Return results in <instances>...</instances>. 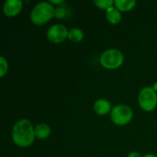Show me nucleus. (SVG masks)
<instances>
[{
	"instance_id": "1",
	"label": "nucleus",
	"mask_w": 157,
	"mask_h": 157,
	"mask_svg": "<svg viewBox=\"0 0 157 157\" xmlns=\"http://www.w3.org/2000/svg\"><path fill=\"white\" fill-rule=\"evenodd\" d=\"M11 138L13 143L21 148H27L32 145L35 141L34 126L27 119L18 120L12 127Z\"/></svg>"
},
{
	"instance_id": "2",
	"label": "nucleus",
	"mask_w": 157,
	"mask_h": 157,
	"mask_svg": "<svg viewBox=\"0 0 157 157\" xmlns=\"http://www.w3.org/2000/svg\"><path fill=\"white\" fill-rule=\"evenodd\" d=\"M55 7L49 1L38 3L30 12V20L34 25L42 26L54 17Z\"/></svg>"
},
{
	"instance_id": "3",
	"label": "nucleus",
	"mask_w": 157,
	"mask_h": 157,
	"mask_svg": "<svg viewBox=\"0 0 157 157\" xmlns=\"http://www.w3.org/2000/svg\"><path fill=\"white\" fill-rule=\"evenodd\" d=\"M124 60L125 57L122 52L115 48L104 51L99 57L101 66L108 70H115L120 68L123 64Z\"/></svg>"
},
{
	"instance_id": "4",
	"label": "nucleus",
	"mask_w": 157,
	"mask_h": 157,
	"mask_svg": "<svg viewBox=\"0 0 157 157\" xmlns=\"http://www.w3.org/2000/svg\"><path fill=\"white\" fill-rule=\"evenodd\" d=\"M133 119V110L125 104H119L112 108L110 111L111 121L118 126H125Z\"/></svg>"
},
{
	"instance_id": "5",
	"label": "nucleus",
	"mask_w": 157,
	"mask_h": 157,
	"mask_svg": "<svg viewBox=\"0 0 157 157\" xmlns=\"http://www.w3.org/2000/svg\"><path fill=\"white\" fill-rule=\"evenodd\" d=\"M138 104L140 108L146 111L151 112L157 107V93L154 86H144L138 94Z\"/></svg>"
},
{
	"instance_id": "6",
	"label": "nucleus",
	"mask_w": 157,
	"mask_h": 157,
	"mask_svg": "<svg viewBox=\"0 0 157 157\" xmlns=\"http://www.w3.org/2000/svg\"><path fill=\"white\" fill-rule=\"evenodd\" d=\"M68 31L69 29L66 28V26L57 23L52 25L48 29L46 36L50 42L53 44H60L68 39Z\"/></svg>"
},
{
	"instance_id": "7",
	"label": "nucleus",
	"mask_w": 157,
	"mask_h": 157,
	"mask_svg": "<svg viewBox=\"0 0 157 157\" xmlns=\"http://www.w3.org/2000/svg\"><path fill=\"white\" fill-rule=\"evenodd\" d=\"M23 8L21 0H6L3 5V13L7 17L17 16Z\"/></svg>"
},
{
	"instance_id": "8",
	"label": "nucleus",
	"mask_w": 157,
	"mask_h": 157,
	"mask_svg": "<svg viewBox=\"0 0 157 157\" xmlns=\"http://www.w3.org/2000/svg\"><path fill=\"white\" fill-rule=\"evenodd\" d=\"M93 109L96 114L99 116H104V115L110 113L112 107H111V103L108 99L100 98L95 101L93 105Z\"/></svg>"
},
{
	"instance_id": "9",
	"label": "nucleus",
	"mask_w": 157,
	"mask_h": 157,
	"mask_svg": "<svg viewBox=\"0 0 157 157\" xmlns=\"http://www.w3.org/2000/svg\"><path fill=\"white\" fill-rule=\"evenodd\" d=\"M34 132L36 138H38L39 140H45L48 137H50L52 130L47 123L40 122L38 123L36 126H34Z\"/></svg>"
},
{
	"instance_id": "10",
	"label": "nucleus",
	"mask_w": 157,
	"mask_h": 157,
	"mask_svg": "<svg viewBox=\"0 0 157 157\" xmlns=\"http://www.w3.org/2000/svg\"><path fill=\"white\" fill-rule=\"evenodd\" d=\"M121 13L120 10H118L115 6H112L109 8L106 11V18L108 22L111 25H117L121 20Z\"/></svg>"
},
{
	"instance_id": "11",
	"label": "nucleus",
	"mask_w": 157,
	"mask_h": 157,
	"mask_svg": "<svg viewBox=\"0 0 157 157\" xmlns=\"http://www.w3.org/2000/svg\"><path fill=\"white\" fill-rule=\"evenodd\" d=\"M137 2L135 0H115L114 6L121 12H128L132 10Z\"/></svg>"
},
{
	"instance_id": "12",
	"label": "nucleus",
	"mask_w": 157,
	"mask_h": 157,
	"mask_svg": "<svg viewBox=\"0 0 157 157\" xmlns=\"http://www.w3.org/2000/svg\"><path fill=\"white\" fill-rule=\"evenodd\" d=\"M84 39V32L79 28H72L68 31V40L74 43H78Z\"/></svg>"
},
{
	"instance_id": "13",
	"label": "nucleus",
	"mask_w": 157,
	"mask_h": 157,
	"mask_svg": "<svg viewBox=\"0 0 157 157\" xmlns=\"http://www.w3.org/2000/svg\"><path fill=\"white\" fill-rule=\"evenodd\" d=\"M94 4L99 9H103L106 11L109 8L114 6V1H112V0H96V1H94Z\"/></svg>"
},
{
	"instance_id": "14",
	"label": "nucleus",
	"mask_w": 157,
	"mask_h": 157,
	"mask_svg": "<svg viewBox=\"0 0 157 157\" xmlns=\"http://www.w3.org/2000/svg\"><path fill=\"white\" fill-rule=\"evenodd\" d=\"M8 71V62L4 56H0V77H4Z\"/></svg>"
},
{
	"instance_id": "15",
	"label": "nucleus",
	"mask_w": 157,
	"mask_h": 157,
	"mask_svg": "<svg viewBox=\"0 0 157 157\" xmlns=\"http://www.w3.org/2000/svg\"><path fill=\"white\" fill-rule=\"evenodd\" d=\"M66 9L63 6H59L58 7H55V13H54V17L58 19H62L66 17Z\"/></svg>"
},
{
	"instance_id": "16",
	"label": "nucleus",
	"mask_w": 157,
	"mask_h": 157,
	"mask_svg": "<svg viewBox=\"0 0 157 157\" xmlns=\"http://www.w3.org/2000/svg\"><path fill=\"white\" fill-rule=\"evenodd\" d=\"M127 157H143V155L139 152H131L128 154Z\"/></svg>"
},
{
	"instance_id": "17",
	"label": "nucleus",
	"mask_w": 157,
	"mask_h": 157,
	"mask_svg": "<svg viewBox=\"0 0 157 157\" xmlns=\"http://www.w3.org/2000/svg\"><path fill=\"white\" fill-rule=\"evenodd\" d=\"M52 6H54V5H59V6H62L63 3H64V1L63 0H59V1H56V0H51V1H49Z\"/></svg>"
},
{
	"instance_id": "18",
	"label": "nucleus",
	"mask_w": 157,
	"mask_h": 157,
	"mask_svg": "<svg viewBox=\"0 0 157 157\" xmlns=\"http://www.w3.org/2000/svg\"><path fill=\"white\" fill-rule=\"evenodd\" d=\"M143 157H157L156 155H155L154 154H147V155H144Z\"/></svg>"
}]
</instances>
